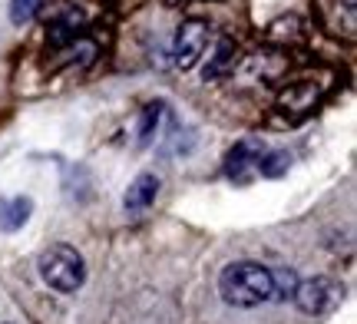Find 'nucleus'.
Wrapping results in <instances>:
<instances>
[{"mask_svg": "<svg viewBox=\"0 0 357 324\" xmlns=\"http://www.w3.org/2000/svg\"><path fill=\"white\" fill-rule=\"evenodd\" d=\"M218 295L235 308H258L275 298L271 268L258 261H231L218 275Z\"/></svg>", "mask_w": 357, "mask_h": 324, "instance_id": "f257e3e1", "label": "nucleus"}, {"mask_svg": "<svg viewBox=\"0 0 357 324\" xmlns=\"http://www.w3.org/2000/svg\"><path fill=\"white\" fill-rule=\"evenodd\" d=\"M155 195H159V179H155L153 172H142V176H136V179L129 182L126 195H123V208H126L132 219H139L142 212H149Z\"/></svg>", "mask_w": 357, "mask_h": 324, "instance_id": "423d86ee", "label": "nucleus"}, {"mask_svg": "<svg viewBox=\"0 0 357 324\" xmlns=\"http://www.w3.org/2000/svg\"><path fill=\"white\" fill-rule=\"evenodd\" d=\"M271 285H275V298L271 301H288L298 288V275L291 268H271Z\"/></svg>", "mask_w": 357, "mask_h": 324, "instance_id": "9d476101", "label": "nucleus"}, {"mask_svg": "<svg viewBox=\"0 0 357 324\" xmlns=\"http://www.w3.org/2000/svg\"><path fill=\"white\" fill-rule=\"evenodd\" d=\"M294 304L301 308L305 314H331L341 301H344V288L341 281H334L328 275H314V278H307V281H298L294 288Z\"/></svg>", "mask_w": 357, "mask_h": 324, "instance_id": "7ed1b4c3", "label": "nucleus"}, {"mask_svg": "<svg viewBox=\"0 0 357 324\" xmlns=\"http://www.w3.org/2000/svg\"><path fill=\"white\" fill-rule=\"evenodd\" d=\"M40 278L53 291L73 295L86 281V261H83V255L73 245H50L40 255Z\"/></svg>", "mask_w": 357, "mask_h": 324, "instance_id": "f03ea898", "label": "nucleus"}, {"mask_svg": "<svg viewBox=\"0 0 357 324\" xmlns=\"http://www.w3.org/2000/svg\"><path fill=\"white\" fill-rule=\"evenodd\" d=\"M265 153V146L255 143V139H242V143H235V149L229 153L225 159V176L231 182H252V176H258V159Z\"/></svg>", "mask_w": 357, "mask_h": 324, "instance_id": "39448f33", "label": "nucleus"}, {"mask_svg": "<svg viewBox=\"0 0 357 324\" xmlns=\"http://www.w3.org/2000/svg\"><path fill=\"white\" fill-rule=\"evenodd\" d=\"M159 119H162V103H153L142 109V123H139V146L153 143L155 130H159Z\"/></svg>", "mask_w": 357, "mask_h": 324, "instance_id": "9b49d317", "label": "nucleus"}, {"mask_svg": "<svg viewBox=\"0 0 357 324\" xmlns=\"http://www.w3.org/2000/svg\"><path fill=\"white\" fill-rule=\"evenodd\" d=\"M33 212V202L26 195H13V199H0V229L3 232H17Z\"/></svg>", "mask_w": 357, "mask_h": 324, "instance_id": "0eeeda50", "label": "nucleus"}, {"mask_svg": "<svg viewBox=\"0 0 357 324\" xmlns=\"http://www.w3.org/2000/svg\"><path fill=\"white\" fill-rule=\"evenodd\" d=\"M208 47V24L205 20H185L176 33V47H172V56H176L178 70H192L199 63L202 50Z\"/></svg>", "mask_w": 357, "mask_h": 324, "instance_id": "20e7f679", "label": "nucleus"}, {"mask_svg": "<svg viewBox=\"0 0 357 324\" xmlns=\"http://www.w3.org/2000/svg\"><path fill=\"white\" fill-rule=\"evenodd\" d=\"M235 43L231 40H218V50H215V60L205 66V79H215V77H222L229 66H235Z\"/></svg>", "mask_w": 357, "mask_h": 324, "instance_id": "6e6552de", "label": "nucleus"}, {"mask_svg": "<svg viewBox=\"0 0 357 324\" xmlns=\"http://www.w3.org/2000/svg\"><path fill=\"white\" fill-rule=\"evenodd\" d=\"M314 96H318V93L311 90V86H294V90H288L281 96V103L288 106V109H311V106H314Z\"/></svg>", "mask_w": 357, "mask_h": 324, "instance_id": "ddd939ff", "label": "nucleus"}, {"mask_svg": "<svg viewBox=\"0 0 357 324\" xmlns=\"http://www.w3.org/2000/svg\"><path fill=\"white\" fill-rule=\"evenodd\" d=\"M40 10V0H13L10 3V20L13 24H26L33 20V13Z\"/></svg>", "mask_w": 357, "mask_h": 324, "instance_id": "4468645a", "label": "nucleus"}, {"mask_svg": "<svg viewBox=\"0 0 357 324\" xmlns=\"http://www.w3.org/2000/svg\"><path fill=\"white\" fill-rule=\"evenodd\" d=\"M288 166H291V159L284 156V153H261V159H258V176H265V179H278V176H284L288 172Z\"/></svg>", "mask_w": 357, "mask_h": 324, "instance_id": "1a4fd4ad", "label": "nucleus"}, {"mask_svg": "<svg viewBox=\"0 0 357 324\" xmlns=\"http://www.w3.org/2000/svg\"><path fill=\"white\" fill-rule=\"evenodd\" d=\"M79 24H83V17L79 13H70V17H63V20H56L53 24V30H50V43H66V40H73L77 37V30H79Z\"/></svg>", "mask_w": 357, "mask_h": 324, "instance_id": "f8f14e48", "label": "nucleus"}]
</instances>
